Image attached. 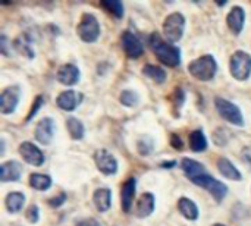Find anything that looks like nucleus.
<instances>
[{"instance_id": "20e7f679", "label": "nucleus", "mask_w": 251, "mask_h": 226, "mask_svg": "<svg viewBox=\"0 0 251 226\" xmlns=\"http://www.w3.org/2000/svg\"><path fill=\"white\" fill-rule=\"evenodd\" d=\"M231 75L238 81H246L251 75V56L246 51H235L229 62Z\"/></svg>"}, {"instance_id": "ea45409f", "label": "nucleus", "mask_w": 251, "mask_h": 226, "mask_svg": "<svg viewBox=\"0 0 251 226\" xmlns=\"http://www.w3.org/2000/svg\"><path fill=\"white\" fill-rule=\"evenodd\" d=\"M175 165H176V162H163L162 168H174Z\"/></svg>"}, {"instance_id": "7c9ffc66", "label": "nucleus", "mask_w": 251, "mask_h": 226, "mask_svg": "<svg viewBox=\"0 0 251 226\" xmlns=\"http://www.w3.org/2000/svg\"><path fill=\"white\" fill-rule=\"evenodd\" d=\"M15 46H16V49H18L24 56H26V57H29V59L34 57V51H32V49L29 47V44L26 43V38H25V37L18 38V40L15 41Z\"/></svg>"}, {"instance_id": "9b49d317", "label": "nucleus", "mask_w": 251, "mask_h": 226, "mask_svg": "<svg viewBox=\"0 0 251 226\" xmlns=\"http://www.w3.org/2000/svg\"><path fill=\"white\" fill-rule=\"evenodd\" d=\"M54 131H56L54 121L51 118H43L41 121H38L34 135L40 144H50V141L54 137Z\"/></svg>"}, {"instance_id": "6e6552de", "label": "nucleus", "mask_w": 251, "mask_h": 226, "mask_svg": "<svg viewBox=\"0 0 251 226\" xmlns=\"http://www.w3.org/2000/svg\"><path fill=\"white\" fill-rule=\"evenodd\" d=\"M21 99V88L18 85H10L4 88L0 94V112L3 115H9L15 112Z\"/></svg>"}, {"instance_id": "473e14b6", "label": "nucleus", "mask_w": 251, "mask_h": 226, "mask_svg": "<svg viewBox=\"0 0 251 226\" xmlns=\"http://www.w3.org/2000/svg\"><path fill=\"white\" fill-rule=\"evenodd\" d=\"M184 101H185V93L181 88H176L174 91V106L176 109H181L182 104H184Z\"/></svg>"}, {"instance_id": "0eeeda50", "label": "nucleus", "mask_w": 251, "mask_h": 226, "mask_svg": "<svg viewBox=\"0 0 251 226\" xmlns=\"http://www.w3.org/2000/svg\"><path fill=\"white\" fill-rule=\"evenodd\" d=\"M193 182H194L196 185H199V187L207 190V191L215 197V200H216L218 203H221V201L224 200V197L228 194V187H226L224 182H221V181L215 179L213 176H210L209 174H204V175H201V176L193 179Z\"/></svg>"}, {"instance_id": "9d476101", "label": "nucleus", "mask_w": 251, "mask_h": 226, "mask_svg": "<svg viewBox=\"0 0 251 226\" xmlns=\"http://www.w3.org/2000/svg\"><path fill=\"white\" fill-rule=\"evenodd\" d=\"M19 154L31 166H41L44 163V154H43V151L35 144H32V143L24 141L19 146Z\"/></svg>"}, {"instance_id": "412c9836", "label": "nucleus", "mask_w": 251, "mask_h": 226, "mask_svg": "<svg viewBox=\"0 0 251 226\" xmlns=\"http://www.w3.org/2000/svg\"><path fill=\"white\" fill-rule=\"evenodd\" d=\"M178 210L188 221H197L200 215L197 204L191 199H187V197H181L178 200Z\"/></svg>"}, {"instance_id": "7ed1b4c3", "label": "nucleus", "mask_w": 251, "mask_h": 226, "mask_svg": "<svg viewBox=\"0 0 251 226\" xmlns=\"http://www.w3.org/2000/svg\"><path fill=\"white\" fill-rule=\"evenodd\" d=\"M185 31V18L179 12H174L169 16H166L163 22V34L168 43L175 44L179 41Z\"/></svg>"}, {"instance_id": "5701e85b", "label": "nucleus", "mask_w": 251, "mask_h": 226, "mask_svg": "<svg viewBox=\"0 0 251 226\" xmlns=\"http://www.w3.org/2000/svg\"><path fill=\"white\" fill-rule=\"evenodd\" d=\"M25 203V196L22 193H9L4 199V206L10 213H18L22 210Z\"/></svg>"}, {"instance_id": "4be33fe9", "label": "nucleus", "mask_w": 251, "mask_h": 226, "mask_svg": "<svg viewBox=\"0 0 251 226\" xmlns=\"http://www.w3.org/2000/svg\"><path fill=\"white\" fill-rule=\"evenodd\" d=\"M218 169H219V172H221L225 178H228V179H232V181H241V179H243L241 172H240V171L232 165V162L228 160L226 157L218 159Z\"/></svg>"}, {"instance_id": "4c0bfd02", "label": "nucleus", "mask_w": 251, "mask_h": 226, "mask_svg": "<svg viewBox=\"0 0 251 226\" xmlns=\"http://www.w3.org/2000/svg\"><path fill=\"white\" fill-rule=\"evenodd\" d=\"M76 226H101V224L93 218H87V219H82V221H78Z\"/></svg>"}, {"instance_id": "f03ea898", "label": "nucleus", "mask_w": 251, "mask_h": 226, "mask_svg": "<svg viewBox=\"0 0 251 226\" xmlns=\"http://www.w3.org/2000/svg\"><path fill=\"white\" fill-rule=\"evenodd\" d=\"M188 72L199 81H212L218 72V63L212 54H204L188 65Z\"/></svg>"}, {"instance_id": "58836bf2", "label": "nucleus", "mask_w": 251, "mask_h": 226, "mask_svg": "<svg viewBox=\"0 0 251 226\" xmlns=\"http://www.w3.org/2000/svg\"><path fill=\"white\" fill-rule=\"evenodd\" d=\"M241 156H243V160L249 165L251 168V147H246V149H243V153H241Z\"/></svg>"}, {"instance_id": "a211bd4d", "label": "nucleus", "mask_w": 251, "mask_h": 226, "mask_svg": "<svg viewBox=\"0 0 251 226\" xmlns=\"http://www.w3.org/2000/svg\"><path fill=\"white\" fill-rule=\"evenodd\" d=\"M93 201L100 213H104L112 206V191L109 188H99L93 194Z\"/></svg>"}, {"instance_id": "4468645a", "label": "nucleus", "mask_w": 251, "mask_h": 226, "mask_svg": "<svg viewBox=\"0 0 251 226\" xmlns=\"http://www.w3.org/2000/svg\"><path fill=\"white\" fill-rule=\"evenodd\" d=\"M22 171H24V168L19 162H16V160L4 162V163H1V168H0V179H1V182L19 181Z\"/></svg>"}, {"instance_id": "c85d7f7f", "label": "nucleus", "mask_w": 251, "mask_h": 226, "mask_svg": "<svg viewBox=\"0 0 251 226\" xmlns=\"http://www.w3.org/2000/svg\"><path fill=\"white\" fill-rule=\"evenodd\" d=\"M119 100H121V103H122L124 106H126V107H134V106L138 104L140 97H138V94H137L135 91H132V90H125V91H122Z\"/></svg>"}, {"instance_id": "c9c22d12", "label": "nucleus", "mask_w": 251, "mask_h": 226, "mask_svg": "<svg viewBox=\"0 0 251 226\" xmlns=\"http://www.w3.org/2000/svg\"><path fill=\"white\" fill-rule=\"evenodd\" d=\"M0 51H1V54H4V56H9V54H10V53H9V41H7V37H6L4 34L0 35Z\"/></svg>"}, {"instance_id": "6ab92c4d", "label": "nucleus", "mask_w": 251, "mask_h": 226, "mask_svg": "<svg viewBox=\"0 0 251 226\" xmlns=\"http://www.w3.org/2000/svg\"><path fill=\"white\" fill-rule=\"evenodd\" d=\"M154 196L151 193H144L137 203V218H149L154 212Z\"/></svg>"}, {"instance_id": "423d86ee", "label": "nucleus", "mask_w": 251, "mask_h": 226, "mask_svg": "<svg viewBox=\"0 0 251 226\" xmlns=\"http://www.w3.org/2000/svg\"><path fill=\"white\" fill-rule=\"evenodd\" d=\"M76 32H78L79 38L85 43L97 41V38L100 35V25H99L97 18L91 13H84L81 18V22L76 28Z\"/></svg>"}, {"instance_id": "39448f33", "label": "nucleus", "mask_w": 251, "mask_h": 226, "mask_svg": "<svg viewBox=\"0 0 251 226\" xmlns=\"http://www.w3.org/2000/svg\"><path fill=\"white\" fill-rule=\"evenodd\" d=\"M215 106H216L218 113L225 121H228L229 124H232L235 126H244V118H243V113H241V110H240V107L237 104H234L232 101H229L226 99L216 97L215 99Z\"/></svg>"}, {"instance_id": "1a4fd4ad", "label": "nucleus", "mask_w": 251, "mask_h": 226, "mask_svg": "<svg viewBox=\"0 0 251 226\" xmlns=\"http://www.w3.org/2000/svg\"><path fill=\"white\" fill-rule=\"evenodd\" d=\"M94 162L97 169L104 175H115L118 172V162L107 150H97L94 153Z\"/></svg>"}, {"instance_id": "cd10ccee", "label": "nucleus", "mask_w": 251, "mask_h": 226, "mask_svg": "<svg viewBox=\"0 0 251 226\" xmlns=\"http://www.w3.org/2000/svg\"><path fill=\"white\" fill-rule=\"evenodd\" d=\"M101 7H104L109 13H112L115 18H122L124 16V4L118 0H101Z\"/></svg>"}, {"instance_id": "f3484780", "label": "nucleus", "mask_w": 251, "mask_h": 226, "mask_svg": "<svg viewBox=\"0 0 251 226\" xmlns=\"http://www.w3.org/2000/svg\"><path fill=\"white\" fill-rule=\"evenodd\" d=\"M79 69L75 66V65H71V63H66V65H62L57 71V79L60 84L63 85H75L78 81H79Z\"/></svg>"}, {"instance_id": "dca6fc26", "label": "nucleus", "mask_w": 251, "mask_h": 226, "mask_svg": "<svg viewBox=\"0 0 251 226\" xmlns=\"http://www.w3.org/2000/svg\"><path fill=\"white\" fill-rule=\"evenodd\" d=\"M244 22H246V12L241 6H234L231 9V12L226 16V24L229 26V29L238 35L241 34L243 28H244Z\"/></svg>"}, {"instance_id": "2eb2a0df", "label": "nucleus", "mask_w": 251, "mask_h": 226, "mask_svg": "<svg viewBox=\"0 0 251 226\" xmlns=\"http://www.w3.org/2000/svg\"><path fill=\"white\" fill-rule=\"evenodd\" d=\"M135 191H137V181H135V178H129L128 181H125V184L121 188V203H122L124 213H129L131 212L132 201H134V197H135Z\"/></svg>"}, {"instance_id": "2f4dec72", "label": "nucleus", "mask_w": 251, "mask_h": 226, "mask_svg": "<svg viewBox=\"0 0 251 226\" xmlns=\"http://www.w3.org/2000/svg\"><path fill=\"white\" fill-rule=\"evenodd\" d=\"M25 216H26V221L29 222V224H37L38 222V219H40V212H38V207L35 206V204H32V206H29L28 207V210H26V213H25Z\"/></svg>"}, {"instance_id": "a878e982", "label": "nucleus", "mask_w": 251, "mask_h": 226, "mask_svg": "<svg viewBox=\"0 0 251 226\" xmlns=\"http://www.w3.org/2000/svg\"><path fill=\"white\" fill-rule=\"evenodd\" d=\"M143 72H144V75H147L149 78H151L157 84H163L168 78L166 71L160 66H156V65H146L143 68Z\"/></svg>"}, {"instance_id": "bb28decb", "label": "nucleus", "mask_w": 251, "mask_h": 226, "mask_svg": "<svg viewBox=\"0 0 251 226\" xmlns=\"http://www.w3.org/2000/svg\"><path fill=\"white\" fill-rule=\"evenodd\" d=\"M68 132L74 140H81L84 137V125L79 119L76 118H68L66 121Z\"/></svg>"}, {"instance_id": "ddd939ff", "label": "nucleus", "mask_w": 251, "mask_h": 226, "mask_svg": "<svg viewBox=\"0 0 251 226\" xmlns=\"http://www.w3.org/2000/svg\"><path fill=\"white\" fill-rule=\"evenodd\" d=\"M122 47L131 59H138L144 53L143 43L140 41V38L137 35H134L129 31H125L122 34Z\"/></svg>"}, {"instance_id": "e433bc0d", "label": "nucleus", "mask_w": 251, "mask_h": 226, "mask_svg": "<svg viewBox=\"0 0 251 226\" xmlns=\"http://www.w3.org/2000/svg\"><path fill=\"white\" fill-rule=\"evenodd\" d=\"M171 146H172L174 149H176V150H182L184 143H182V140H181V137H179V135L172 134V135H171Z\"/></svg>"}, {"instance_id": "f257e3e1", "label": "nucleus", "mask_w": 251, "mask_h": 226, "mask_svg": "<svg viewBox=\"0 0 251 226\" xmlns=\"http://www.w3.org/2000/svg\"><path fill=\"white\" fill-rule=\"evenodd\" d=\"M150 46H151V50L154 51L156 57L166 66L169 68H176L179 66L181 63V51L178 47H175L174 44L168 43V41H163L160 38L159 34H153L150 37Z\"/></svg>"}, {"instance_id": "c756f323", "label": "nucleus", "mask_w": 251, "mask_h": 226, "mask_svg": "<svg viewBox=\"0 0 251 226\" xmlns=\"http://www.w3.org/2000/svg\"><path fill=\"white\" fill-rule=\"evenodd\" d=\"M153 149H154V143H153L151 138H149V137L140 138V141H138V151H140V154L149 156Z\"/></svg>"}, {"instance_id": "72a5a7b5", "label": "nucleus", "mask_w": 251, "mask_h": 226, "mask_svg": "<svg viewBox=\"0 0 251 226\" xmlns=\"http://www.w3.org/2000/svg\"><path fill=\"white\" fill-rule=\"evenodd\" d=\"M44 103V99H43V96H38L35 100H34V103H32V107H31V110H29V113H28V116H26V122H29L32 118H34V115L38 112V109L41 107V104Z\"/></svg>"}, {"instance_id": "f8f14e48", "label": "nucleus", "mask_w": 251, "mask_h": 226, "mask_svg": "<svg viewBox=\"0 0 251 226\" xmlns=\"http://www.w3.org/2000/svg\"><path fill=\"white\" fill-rule=\"evenodd\" d=\"M84 100V96L78 91H74V90H68V91H63L57 96L56 99V104L62 109V110H66V112H72L75 110Z\"/></svg>"}, {"instance_id": "aec40b11", "label": "nucleus", "mask_w": 251, "mask_h": 226, "mask_svg": "<svg viewBox=\"0 0 251 226\" xmlns=\"http://www.w3.org/2000/svg\"><path fill=\"white\" fill-rule=\"evenodd\" d=\"M181 168L191 181L206 174V168L200 162H197L194 159H188V157H184L181 160Z\"/></svg>"}, {"instance_id": "a19ab883", "label": "nucleus", "mask_w": 251, "mask_h": 226, "mask_svg": "<svg viewBox=\"0 0 251 226\" xmlns=\"http://www.w3.org/2000/svg\"><path fill=\"white\" fill-rule=\"evenodd\" d=\"M212 226H225V225H221V224H215V225H212Z\"/></svg>"}, {"instance_id": "393cba45", "label": "nucleus", "mask_w": 251, "mask_h": 226, "mask_svg": "<svg viewBox=\"0 0 251 226\" xmlns=\"http://www.w3.org/2000/svg\"><path fill=\"white\" fill-rule=\"evenodd\" d=\"M29 185L37 191H46L51 187V178L44 174H32L29 176Z\"/></svg>"}, {"instance_id": "f704fd0d", "label": "nucleus", "mask_w": 251, "mask_h": 226, "mask_svg": "<svg viewBox=\"0 0 251 226\" xmlns=\"http://www.w3.org/2000/svg\"><path fill=\"white\" fill-rule=\"evenodd\" d=\"M65 201H66V194L62 193V194H59V196L50 199V200H49V204H50L51 207H59V206H62Z\"/></svg>"}, {"instance_id": "b1692460", "label": "nucleus", "mask_w": 251, "mask_h": 226, "mask_svg": "<svg viewBox=\"0 0 251 226\" xmlns=\"http://www.w3.org/2000/svg\"><path fill=\"white\" fill-rule=\"evenodd\" d=\"M190 149L193 151H197V153H201V151H204L207 149V138L203 134V131L197 129V131L191 132V135H190Z\"/></svg>"}]
</instances>
